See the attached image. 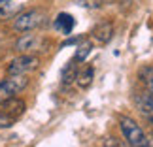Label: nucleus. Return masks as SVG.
I'll return each instance as SVG.
<instances>
[{
    "label": "nucleus",
    "instance_id": "obj_2",
    "mask_svg": "<svg viewBox=\"0 0 153 147\" xmlns=\"http://www.w3.org/2000/svg\"><path fill=\"white\" fill-rule=\"evenodd\" d=\"M27 83L28 79L25 74H15V75H10L8 79H4L0 83V104H4L6 100L13 98L17 92H21L27 87Z\"/></svg>",
    "mask_w": 153,
    "mask_h": 147
},
{
    "label": "nucleus",
    "instance_id": "obj_5",
    "mask_svg": "<svg viewBox=\"0 0 153 147\" xmlns=\"http://www.w3.org/2000/svg\"><path fill=\"white\" fill-rule=\"evenodd\" d=\"M44 38H40L38 34H25L23 38L17 40V44H15V49L17 51H21V53H32V51H40L44 47Z\"/></svg>",
    "mask_w": 153,
    "mask_h": 147
},
{
    "label": "nucleus",
    "instance_id": "obj_16",
    "mask_svg": "<svg viewBox=\"0 0 153 147\" xmlns=\"http://www.w3.org/2000/svg\"><path fill=\"white\" fill-rule=\"evenodd\" d=\"M10 0H0V6H4V4H8Z\"/></svg>",
    "mask_w": 153,
    "mask_h": 147
},
{
    "label": "nucleus",
    "instance_id": "obj_15",
    "mask_svg": "<svg viewBox=\"0 0 153 147\" xmlns=\"http://www.w3.org/2000/svg\"><path fill=\"white\" fill-rule=\"evenodd\" d=\"M104 147H125V145H119V143H111V142H108ZM128 147H131V145H128Z\"/></svg>",
    "mask_w": 153,
    "mask_h": 147
},
{
    "label": "nucleus",
    "instance_id": "obj_14",
    "mask_svg": "<svg viewBox=\"0 0 153 147\" xmlns=\"http://www.w3.org/2000/svg\"><path fill=\"white\" fill-rule=\"evenodd\" d=\"M15 123V117L8 115L6 111H0V128H10Z\"/></svg>",
    "mask_w": 153,
    "mask_h": 147
},
{
    "label": "nucleus",
    "instance_id": "obj_8",
    "mask_svg": "<svg viewBox=\"0 0 153 147\" xmlns=\"http://www.w3.org/2000/svg\"><path fill=\"white\" fill-rule=\"evenodd\" d=\"M0 106L6 109V113L11 115V117H15V119L23 113V111H25V102H23V100H19V98H15V96L10 98V100H6V102L0 104Z\"/></svg>",
    "mask_w": 153,
    "mask_h": 147
},
{
    "label": "nucleus",
    "instance_id": "obj_3",
    "mask_svg": "<svg viewBox=\"0 0 153 147\" xmlns=\"http://www.w3.org/2000/svg\"><path fill=\"white\" fill-rule=\"evenodd\" d=\"M45 15L40 10H28L25 13H19L13 21V28L19 32H30L34 28H38L40 25H44Z\"/></svg>",
    "mask_w": 153,
    "mask_h": 147
},
{
    "label": "nucleus",
    "instance_id": "obj_1",
    "mask_svg": "<svg viewBox=\"0 0 153 147\" xmlns=\"http://www.w3.org/2000/svg\"><path fill=\"white\" fill-rule=\"evenodd\" d=\"M119 128H121V134L125 138V142L131 147H153V136H148L136 125V121L128 119V117H121Z\"/></svg>",
    "mask_w": 153,
    "mask_h": 147
},
{
    "label": "nucleus",
    "instance_id": "obj_6",
    "mask_svg": "<svg viewBox=\"0 0 153 147\" xmlns=\"http://www.w3.org/2000/svg\"><path fill=\"white\" fill-rule=\"evenodd\" d=\"M134 100H136V106H138L140 113L153 125V95L149 91L148 92H138Z\"/></svg>",
    "mask_w": 153,
    "mask_h": 147
},
{
    "label": "nucleus",
    "instance_id": "obj_13",
    "mask_svg": "<svg viewBox=\"0 0 153 147\" xmlns=\"http://www.w3.org/2000/svg\"><path fill=\"white\" fill-rule=\"evenodd\" d=\"M142 81L146 83L148 91L153 95V68H146L144 72H142Z\"/></svg>",
    "mask_w": 153,
    "mask_h": 147
},
{
    "label": "nucleus",
    "instance_id": "obj_11",
    "mask_svg": "<svg viewBox=\"0 0 153 147\" xmlns=\"http://www.w3.org/2000/svg\"><path fill=\"white\" fill-rule=\"evenodd\" d=\"M78 78V72H76V64L74 62H70L66 68H64V72H62V83L64 85H68V83H72V81Z\"/></svg>",
    "mask_w": 153,
    "mask_h": 147
},
{
    "label": "nucleus",
    "instance_id": "obj_10",
    "mask_svg": "<svg viewBox=\"0 0 153 147\" xmlns=\"http://www.w3.org/2000/svg\"><path fill=\"white\" fill-rule=\"evenodd\" d=\"M93 75H95V70H93V66H87L83 72H79V74H78V78H76V79H78L79 87H83V89H85V87H89V85H91Z\"/></svg>",
    "mask_w": 153,
    "mask_h": 147
},
{
    "label": "nucleus",
    "instance_id": "obj_7",
    "mask_svg": "<svg viewBox=\"0 0 153 147\" xmlns=\"http://www.w3.org/2000/svg\"><path fill=\"white\" fill-rule=\"evenodd\" d=\"M93 36H95L100 44H108L110 40H111V36H114V25L108 23V21L100 23V25L93 30Z\"/></svg>",
    "mask_w": 153,
    "mask_h": 147
},
{
    "label": "nucleus",
    "instance_id": "obj_4",
    "mask_svg": "<svg viewBox=\"0 0 153 147\" xmlns=\"http://www.w3.org/2000/svg\"><path fill=\"white\" fill-rule=\"evenodd\" d=\"M38 64L40 61L36 57H32V55H21V57H17L13 58V61L10 62V66H8V74L10 75H15V74H28V72H34V70L38 68Z\"/></svg>",
    "mask_w": 153,
    "mask_h": 147
},
{
    "label": "nucleus",
    "instance_id": "obj_12",
    "mask_svg": "<svg viewBox=\"0 0 153 147\" xmlns=\"http://www.w3.org/2000/svg\"><path fill=\"white\" fill-rule=\"evenodd\" d=\"M91 49H93V45H91L89 42H85L83 45H79V47H78V51H76V57H74V61H76V62H83L85 58L89 57Z\"/></svg>",
    "mask_w": 153,
    "mask_h": 147
},
{
    "label": "nucleus",
    "instance_id": "obj_9",
    "mask_svg": "<svg viewBox=\"0 0 153 147\" xmlns=\"http://www.w3.org/2000/svg\"><path fill=\"white\" fill-rule=\"evenodd\" d=\"M74 25H76V21H74V17L70 13H59L57 19H55V28L59 32H62V34H70Z\"/></svg>",
    "mask_w": 153,
    "mask_h": 147
}]
</instances>
